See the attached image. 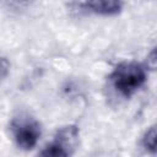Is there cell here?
Returning <instances> with one entry per match:
<instances>
[{
	"label": "cell",
	"instance_id": "cell-1",
	"mask_svg": "<svg viewBox=\"0 0 157 157\" xmlns=\"http://www.w3.org/2000/svg\"><path fill=\"white\" fill-rule=\"evenodd\" d=\"M112 86L123 97H131L147 80L146 67L136 61H123L118 64L109 76Z\"/></svg>",
	"mask_w": 157,
	"mask_h": 157
},
{
	"label": "cell",
	"instance_id": "cell-2",
	"mask_svg": "<svg viewBox=\"0 0 157 157\" xmlns=\"http://www.w3.org/2000/svg\"><path fill=\"white\" fill-rule=\"evenodd\" d=\"M10 132L16 146L23 151L33 150L42 135L39 121L27 113L15 115L10 121Z\"/></svg>",
	"mask_w": 157,
	"mask_h": 157
},
{
	"label": "cell",
	"instance_id": "cell-3",
	"mask_svg": "<svg viewBox=\"0 0 157 157\" xmlns=\"http://www.w3.org/2000/svg\"><path fill=\"white\" fill-rule=\"evenodd\" d=\"M78 135L80 130L76 125H66L60 128L54 135V139L40 151V155L52 157H65L72 155L78 141Z\"/></svg>",
	"mask_w": 157,
	"mask_h": 157
},
{
	"label": "cell",
	"instance_id": "cell-4",
	"mask_svg": "<svg viewBox=\"0 0 157 157\" xmlns=\"http://www.w3.org/2000/svg\"><path fill=\"white\" fill-rule=\"evenodd\" d=\"M82 9L99 16H115L123 10V0H85Z\"/></svg>",
	"mask_w": 157,
	"mask_h": 157
},
{
	"label": "cell",
	"instance_id": "cell-5",
	"mask_svg": "<svg viewBox=\"0 0 157 157\" xmlns=\"http://www.w3.org/2000/svg\"><path fill=\"white\" fill-rule=\"evenodd\" d=\"M156 144H157V132H156V126L152 125L142 135L141 145L147 152L155 153L156 152Z\"/></svg>",
	"mask_w": 157,
	"mask_h": 157
},
{
	"label": "cell",
	"instance_id": "cell-6",
	"mask_svg": "<svg viewBox=\"0 0 157 157\" xmlns=\"http://www.w3.org/2000/svg\"><path fill=\"white\" fill-rule=\"evenodd\" d=\"M10 69H11V64L7 60V58L0 55V86L10 75Z\"/></svg>",
	"mask_w": 157,
	"mask_h": 157
}]
</instances>
